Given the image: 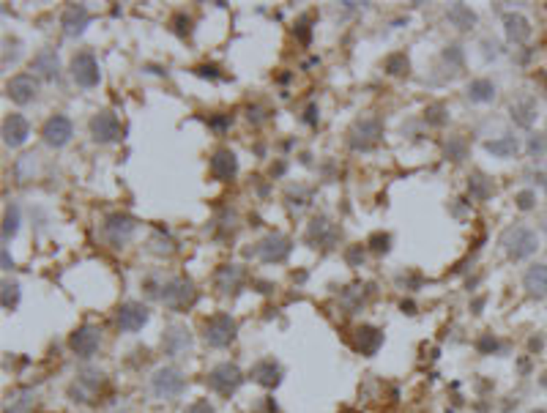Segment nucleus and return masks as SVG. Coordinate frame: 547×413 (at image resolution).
I'll use <instances>...</instances> for the list:
<instances>
[{
	"label": "nucleus",
	"mask_w": 547,
	"mask_h": 413,
	"mask_svg": "<svg viewBox=\"0 0 547 413\" xmlns=\"http://www.w3.org/2000/svg\"><path fill=\"white\" fill-rule=\"evenodd\" d=\"M307 121H310V124H315V107H310V110H307Z\"/></svg>",
	"instance_id": "603ef678"
},
{
	"label": "nucleus",
	"mask_w": 547,
	"mask_h": 413,
	"mask_svg": "<svg viewBox=\"0 0 547 413\" xmlns=\"http://www.w3.org/2000/svg\"><path fill=\"white\" fill-rule=\"evenodd\" d=\"M446 19H449L457 30H468V28L476 25V14L470 11L468 6H463V3H455V6L446 11Z\"/></svg>",
	"instance_id": "bb28decb"
},
{
	"label": "nucleus",
	"mask_w": 547,
	"mask_h": 413,
	"mask_svg": "<svg viewBox=\"0 0 547 413\" xmlns=\"http://www.w3.org/2000/svg\"><path fill=\"white\" fill-rule=\"evenodd\" d=\"M235 334H238V323L228 312H217L214 318L206 320V329H203V337L211 347H228L235 340Z\"/></svg>",
	"instance_id": "f03ea898"
},
{
	"label": "nucleus",
	"mask_w": 547,
	"mask_h": 413,
	"mask_svg": "<svg viewBox=\"0 0 547 413\" xmlns=\"http://www.w3.org/2000/svg\"><path fill=\"white\" fill-rule=\"evenodd\" d=\"M211 173H214V178H219V181H230V178H235V173H238V159H235L233 151L219 148V151L211 156Z\"/></svg>",
	"instance_id": "a211bd4d"
},
{
	"label": "nucleus",
	"mask_w": 547,
	"mask_h": 413,
	"mask_svg": "<svg viewBox=\"0 0 547 413\" xmlns=\"http://www.w3.org/2000/svg\"><path fill=\"white\" fill-rule=\"evenodd\" d=\"M6 90H8V96H11L17 104H28V102L36 99L39 82H36V77H30V74H17V77L8 82Z\"/></svg>",
	"instance_id": "f3484780"
},
{
	"label": "nucleus",
	"mask_w": 547,
	"mask_h": 413,
	"mask_svg": "<svg viewBox=\"0 0 547 413\" xmlns=\"http://www.w3.org/2000/svg\"><path fill=\"white\" fill-rule=\"evenodd\" d=\"M30 408H33V397H30V394H22V397H17L3 413H30Z\"/></svg>",
	"instance_id": "e433bc0d"
},
{
	"label": "nucleus",
	"mask_w": 547,
	"mask_h": 413,
	"mask_svg": "<svg viewBox=\"0 0 547 413\" xmlns=\"http://www.w3.org/2000/svg\"><path fill=\"white\" fill-rule=\"evenodd\" d=\"M241 383H243V372L235 364H230V361H222V364H217L208 372V386L217 394H233Z\"/></svg>",
	"instance_id": "39448f33"
},
{
	"label": "nucleus",
	"mask_w": 547,
	"mask_h": 413,
	"mask_svg": "<svg viewBox=\"0 0 547 413\" xmlns=\"http://www.w3.org/2000/svg\"><path fill=\"white\" fill-rule=\"evenodd\" d=\"M493 156H501V159H506V156H515L517 153V140L515 137H498V140H490L487 145H484Z\"/></svg>",
	"instance_id": "c756f323"
},
{
	"label": "nucleus",
	"mask_w": 547,
	"mask_h": 413,
	"mask_svg": "<svg viewBox=\"0 0 547 413\" xmlns=\"http://www.w3.org/2000/svg\"><path fill=\"white\" fill-rule=\"evenodd\" d=\"M476 347H479L481 353H495V350L501 347V343H498V340H495L493 334H484V337H481V340L476 343Z\"/></svg>",
	"instance_id": "a19ab883"
},
{
	"label": "nucleus",
	"mask_w": 547,
	"mask_h": 413,
	"mask_svg": "<svg viewBox=\"0 0 547 413\" xmlns=\"http://www.w3.org/2000/svg\"><path fill=\"white\" fill-rule=\"evenodd\" d=\"M101 345V332L96 326H79L77 332L69 337V347L82 356V358H90Z\"/></svg>",
	"instance_id": "9b49d317"
},
{
	"label": "nucleus",
	"mask_w": 547,
	"mask_h": 413,
	"mask_svg": "<svg viewBox=\"0 0 547 413\" xmlns=\"http://www.w3.org/2000/svg\"><path fill=\"white\" fill-rule=\"evenodd\" d=\"M183 413H217V411H214V405H211L208 400H197V403H192Z\"/></svg>",
	"instance_id": "c03bdc74"
},
{
	"label": "nucleus",
	"mask_w": 547,
	"mask_h": 413,
	"mask_svg": "<svg viewBox=\"0 0 547 413\" xmlns=\"http://www.w3.org/2000/svg\"><path fill=\"white\" fill-rule=\"evenodd\" d=\"M528 151H531V153H534V156H539V153H542V151H545V140L539 137V135H534V140H531V142H528Z\"/></svg>",
	"instance_id": "a18cd8bd"
},
{
	"label": "nucleus",
	"mask_w": 547,
	"mask_h": 413,
	"mask_svg": "<svg viewBox=\"0 0 547 413\" xmlns=\"http://www.w3.org/2000/svg\"><path fill=\"white\" fill-rule=\"evenodd\" d=\"M381 135H384L381 121H378V118H364V121H359V124L350 129V148L367 151V148H372V145L381 140Z\"/></svg>",
	"instance_id": "423d86ee"
},
{
	"label": "nucleus",
	"mask_w": 547,
	"mask_h": 413,
	"mask_svg": "<svg viewBox=\"0 0 547 413\" xmlns=\"http://www.w3.org/2000/svg\"><path fill=\"white\" fill-rule=\"evenodd\" d=\"M172 30H175L178 36H189V33H192V17L175 14V17H172Z\"/></svg>",
	"instance_id": "4c0bfd02"
},
{
	"label": "nucleus",
	"mask_w": 547,
	"mask_h": 413,
	"mask_svg": "<svg viewBox=\"0 0 547 413\" xmlns=\"http://www.w3.org/2000/svg\"><path fill=\"white\" fill-rule=\"evenodd\" d=\"M481 304H484V298H476V301H473V312H479V309H481Z\"/></svg>",
	"instance_id": "3c124183"
},
{
	"label": "nucleus",
	"mask_w": 547,
	"mask_h": 413,
	"mask_svg": "<svg viewBox=\"0 0 547 413\" xmlns=\"http://www.w3.org/2000/svg\"><path fill=\"white\" fill-rule=\"evenodd\" d=\"M186 389V378L178 367H159L151 375V392L159 400H175Z\"/></svg>",
	"instance_id": "f257e3e1"
},
{
	"label": "nucleus",
	"mask_w": 547,
	"mask_h": 413,
	"mask_svg": "<svg viewBox=\"0 0 547 413\" xmlns=\"http://www.w3.org/2000/svg\"><path fill=\"white\" fill-rule=\"evenodd\" d=\"M537 247H539L537 233L528 230V227H512V230L504 233V249L512 260H523V258L534 255Z\"/></svg>",
	"instance_id": "7ed1b4c3"
},
{
	"label": "nucleus",
	"mask_w": 547,
	"mask_h": 413,
	"mask_svg": "<svg viewBox=\"0 0 547 413\" xmlns=\"http://www.w3.org/2000/svg\"><path fill=\"white\" fill-rule=\"evenodd\" d=\"M307 241L317 244V247H331L337 241V230L326 216H315L310 230H307Z\"/></svg>",
	"instance_id": "aec40b11"
},
{
	"label": "nucleus",
	"mask_w": 547,
	"mask_h": 413,
	"mask_svg": "<svg viewBox=\"0 0 547 413\" xmlns=\"http://www.w3.org/2000/svg\"><path fill=\"white\" fill-rule=\"evenodd\" d=\"M17 230H19V208L11 203L6 208V219H3V241H11Z\"/></svg>",
	"instance_id": "7c9ffc66"
},
{
	"label": "nucleus",
	"mask_w": 547,
	"mask_h": 413,
	"mask_svg": "<svg viewBox=\"0 0 547 413\" xmlns=\"http://www.w3.org/2000/svg\"><path fill=\"white\" fill-rule=\"evenodd\" d=\"M384 345V332L375 326H359L356 329V350L364 356H375L378 347Z\"/></svg>",
	"instance_id": "412c9836"
},
{
	"label": "nucleus",
	"mask_w": 547,
	"mask_h": 413,
	"mask_svg": "<svg viewBox=\"0 0 547 413\" xmlns=\"http://www.w3.org/2000/svg\"><path fill=\"white\" fill-rule=\"evenodd\" d=\"M523 285H526V290H528L531 296H537V298L547 296V266L545 263L531 266V269L526 271V276H523Z\"/></svg>",
	"instance_id": "5701e85b"
},
{
	"label": "nucleus",
	"mask_w": 547,
	"mask_h": 413,
	"mask_svg": "<svg viewBox=\"0 0 547 413\" xmlns=\"http://www.w3.org/2000/svg\"><path fill=\"white\" fill-rule=\"evenodd\" d=\"M72 77H74V82L82 85V88H96L99 79H101L96 58H93L90 52H79V55H74V61H72Z\"/></svg>",
	"instance_id": "6e6552de"
},
{
	"label": "nucleus",
	"mask_w": 547,
	"mask_h": 413,
	"mask_svg": "<svg viewBox=\"0 0 547 413\" xmlns=\"http://www.w3.org/2000/svg\"><path fill=\"white\" fill-rule=\"evenodd\" d=\"M135 230H137V222H135L129 213H110L107 222H104V233H107V238H110L115 247L126 244V241L132 238Z\"/></svg>",
	"instance_id": "1a4fd4ad"
},
{
	"label": "nucleus",
	"mask_w": 547,
	"mask_h": 413,
	"mask_svg": "<svg viewBox=\"0 0 547 413\" xmlns=\"http://www.w3.org/2000/svg\"><path fill=\"white\" fill-rule=\"evenodd\" d=\"M146 323H148V309L143 304L129 301V304H123L118 309V326H121V332H140Z\"/></svg>",
	"instance_id": "dca6fc26"
},
{
	"label": "nucleus",
	"mask_w": 547,
	"mask_h": 413,
	"mask_svg": "<svg viewBox=\"0 0 547 413\" xmlns=\"http://www.w3.org/2000/svg\"><path fill=\"white\" fill-rule=\"evenodd\" d=\"M161 347H164V353L172 356V358L186 356V353L192 350V334H189V329H186V326H170V329L164 332V337H161Z\"/></svg>",
	"instance_id": "f8f14e48"
},
{
	"label": "nucleus",
	"mask_w": 547,
	"mask_h": 413,
	"mask_svg": "<svg viewBox=\"0 0 547 413\" xmlns=\"http://www.w3.org/2000/svg\"><path fill=\"white\" fill-rule=\"evenodd\" d=\"M370 247H372L375 252H389V236H386V233H375V236L370 238Z\"/></svg>",
	"instance_id": "79ce46f5"
},
{
	"label": "nucleus",
	"mask_w": 547,
	"mask_h": 413,
	"mask_svg": "<svg viewBox=\"0 0 547 413\" xmlns=\"http://www.w3.org/2000/svg\"><path fill=\"white\" fill-rule=\"evenodd\" d=\"M515 203H517L520 211H528V208H534V203H537V195H534L531 189H523V192H517Z\"/></svg>",
	"instance_id": "ea45409f"
},
{
	"label": "nucleus",
	"mask_w": 547,
	"mask_h": 413,
	"mask_svg": "<svg viewBox=\"0 0 547 413\" xmlns=\"http://www.w3.org/2000/svg\"><path fill=\"white\" fill-rule=\"evenodd\" d=\"M446 107H441V104H432V107H427V113H424V118H427V124H432V126H444L446 124Z\"/></svg>",
	"instance_id": "c9c22d12"
},
{
	"label": "nucleus",
	"mask_w": 547,
	"mask_h": 413,
	"mask_svg": "<svg viewBox=\"0 0 547 413\" xmlns=\"http://www.w3.org/2000/svg\"><path fill=\"white\" fill-rule=\"evenodd\" d=\"M512 118H515V124H520V126H531L534 118H537V104H534V99H520V102H515V104H512Z\"/></svg>",
	"instance_id": "cd10ccee"
},
{
	"label": "nucleus",
	"mask_w": 547,
	"mask_h": 413,
	"mask_svg": "<svg viewBox=\"0 0 547 413\" xmlns=\"http://www.w3.org/2000/svg\"><path fill=\"white\" fill-rule=\"evenodd\" d=\"M504 25H506L509 41H515V44H523V41L531 36V25H528V19L520 17V14H506V17H504Z\"/></svg>",
	"instance_id": "393cba45"
},
{
	"label": "nucleus",
	"mask_w": 547,
	"mask_h": 413,
	"mask_svg": "<svg viewBox=\"0 0 547 413\" xmlns=\"http://www.w3.org/2000/svg\"><path fill=\"white\" fill-rule=\"evenodd\" d=\"M542 383H545V386H547V375H545V381H542Z\"/></svg>",
	"instance_id": "864d4df0"
},
{
	"label": "nucleus",
	"mask_w": 547,
	"mask_h": 413,
	"mask_svg": "<svg viewBox=\"0 0 547 413\" xmlns=\"http://www.w3.org/2000/svg\"><path fill=\"white\" fill-rule=\"evenodd\" d=\"M17 304H19V285L6 279V282H3V309L11 312Z\"/></svg>",
	"instance_id": "473e14b6"
},
{
	"label": "nucleus",
	"mask_w": 547,
	"mask_h": 413,
	"mask_svg": "<svg viewBox=\"0 0 547 413\" xmlns=\"http://www.w3.org/2000/svg\"><path fill=\"white\" fill-rule=\"evenodd\" d=\"M466 140L463 137H452L449 142H446V156L449 159H455V162H463L466 159Z\"/></svg>",
	"instance_id": "f704fd0d"
},
{
	"label": "nucleus",
	"mask_w": 547,
	"mask_h": 413,
	"mask_svg": "<svg viewBox=\"0 0 547 413\" xmlns=\"http://www.w3.org/2000/svg\"><path fill=\"white\" fill-rule=\"evenodd\" d=\"M90 135L96 142H115L121 135V124L110 110H101L90 118Z\"/></svg>",
	"instance_id": "9d476101"
},
{
	"label": "nucleus",
	"mask_w": 547,
	"mask_h": 413,
	"mask_svg": "<svg viewBox=\"0 0 547 413\" xmlns=\"http://www.w3.org/2000/svg\"><path fill=\"white\" fill-rule=\"evenodd\" d=\"M44 142L47 145H52V148H63L72 135H74V126H72V121L66 118V115H52L47 124H44Z\"/></svg>",
	"instance_id": "ddd939ff"
},
{
	"label": "nucleus",
	"mask_w": 547,
	"mask_h": 413,
	"mask_svg": "<svg viewBox=\"0 0 547 413\" xmlns=\"http://www.w3.org/2000/svg\"><path fill=\"white\" fill-rule=\"evenodd\" d=\"M3 269L8 271V269H14V263H11V258H8V252L3 249Z\"/></svg>",
	"instance_id": "8fccbe9b"
},
{
	"label": "nucleus",
	"mask_w": 547,
	"mask_h": 413,
	"mask_svg": "<svg viewBox=\"0 0 547 413\" xmlns=\"http://www.w3.org/2000/svg\"><path fill=\"white\" fill-rule=\"evenodd\" d=\"M290 249H293L290 238H288V236H279V233L266 236V238L257 244V255H260L263 263H282V260L290 255Z\"/></svg>",
	"instance_id": "0eeeda50"
},
{
	"label": "nucleus",
	"mask_w": 547,
	"mask_h": 413,
	"mask_svg": "<svg viewBox=\"0 0 547 413\" xmlns=\"http://www.w3.org/2000/svg\"><path fill=\"white\" fill-rule=\"evenodd\" d=\"M90 22V14L85 6H69L61 17V25H63V33L66 36H79Z\"/></svg>",
	"instance_id": "6ab92c4d"
},
{
	"label": "nucleus",
	"mask_w": 547,
	"mask_h": 413,
	"mask_svg": "<svg viewBox=\"0 0 547 413\" xmlns=\"http://www.w3.org/2000/svg\"><path fill=\"white\" fill-rule=\"evenodd\" d=\"M468 192L473 200H487L493 195V184L481 175H473V178H468Z\"/></svg>",
	"instance_id": "2f4dec72"
},
{
	"label": "nucleus",
	"mask_w": 547,
	"mask_h": 413,
	"mask_svg": "<svg viewBox=\"0 0 547 413\" xmlns=\"http://www.w3.org/2000/svg\"><path fill=\"white\" fill-rule=\"evenodd\" d=\"M197 74H200V77H211V79H217V77H219V74H217V66H200Z\"/></svg>",
	"instance_id": "de8ad7c7"
},
{
	"label": "nucleus",
	"mask_w": 547,
	"mask_h": 413,
	"mask_svg": "<svg viewBox=\"0 0 547 413\" xmlns=\"http://www.w3.org/2000/svg\"><path fill=\"white\" fill-rule=\"evenodd\" d=\"M33 69L39 71L44 79H55L58 77V55H55V50H41L33 58Z\"/></svg>",
	"instance_id": "a878e982"
},
{
	"label": "nucleus",
	"mask_w": 547,
	"mask_h": 413,
	"mask_svg": "<svg viewBox=\"0 0 547 413\" xmlns=\"http://www.w3.org/2000/svg\"><path fill=\"white\" fill-rule=\"evenodd\" d=\"M28 135H30V124H28L25 115L11 113V115L3 121V142H6L8 148H19V145L28 140Z\"/></svg>",
	"instance_id": "2eb2a0df"
},
{
	"label": "nucleus",
	"mask_w": 547,
	"mask_h": 413,
	"mask_svg": "<svg viewBox=\"0 0 547 413\" xmlns=\"http://www.w3.org/2000/svg\"><path fill=\"white\" fill-rule=\"evenodd\" d=\"M214 282H217L219 293H238L241 290V282H243V271H241V266H222L217 271Z\"/></svg>",
	"instance_id": "b1692460"
},
{
	"label": "nucleus",
	"mask_w": 547,
	"mask_h": 413,
	"mask_svg": "<svg viewBox=\"0 0 547 413\" xmlns=\"http://www.w3.org/2000/svg\"><path fill=\"white\" fill-rule=\"evenodd\" d=\"M299 36H301V41H304V44L310 41V30H307V19H301V22H299Z\"/></svg>",
	"instance_id": "09e8293b"
},
{
	"label": "nucleus",
	"mask_w": 547,
	"mask_h": 413,
	"mask_svg": "<svg viewBox=\"0 0 547 413\" xmlns=\"http://www.w3.org/2000/svg\"><path fill=\"white\" fill-rule=\"evenodd\" d=\"M345 258H348L350 266H361V263H364V249H361V247H350V249L345 252Z\"/></svg>",
	"instance_id": "37998d69"
},
{
	"label": "nucleus",
	"mask_w": 547,
	"mask_h": 413,
	"mask_svg": "<svg viewBox=\"0 0 547 413\" xmlns=\"http://www.w3.org/2000/svg\"><path fill=\"white\" fill-rule=\"evenodd\" d=\"M195 285L189 282V279H183V276H175V279H167L164 285H161V293H159V298L164 301V307H170V309H186L192 301H195Z\"/></svg>",
	"instance_id": "20e7f679"
},
{
	"label": "nucleus",
	"mask_w": 547,
	"mask_h": 413,
	"mask_svg": "<svg viewBox=\"0 0 547 413\" xmlns=\"http://www.w3.org/2000/svg\"><path fill=\"white\" fill-rule=\"evenodd\" d=\"M466 93H468L470 102H476V104H487V102H493V96H495V85H493L490 79H473Z\"/></svg>",
	"instance_id": "c85d7f7f"
},
{
	"label": "nucleus",
	"mask_w": 547,
	"mask_h": 413,
	"mask_svg": "<svg viewBox=\"0 0 547 413\" xmlns=\"http://www.w3.org/2000/svg\"><path fill=\"white\" fill-rule=\"evenodd\" d=\"M252 378H255L260 386L274 389V386H279V381H282V369H279L271 358H263V361H257V364L252 367Z\"/></svg>",
	"instance_id": "4be33fe9"
},
{
	"label": "nucleus",
	"mask_w": 547,
	"mask_h": 413,
	"mask_svg": "<svg viewBox=\"0 0 547 413\" xmlns=\"http://www.w3.org/2000/svg\"><path fill=\"white\" fill-rule=\"evenodd\" d=\"M444 58H446V61H455V64H460V61H463V55H460V50H457V47H449Z\"/></svg>",
	"instance_id": "49530a36"
},
{
	"label": "nucleus",
	"mask_w": 547,
	"mask_h": 413,
	"mask_svg": "<svg viewBox=\"0 0 547 413\" xmlns=\"http://www.w3.org/2000/svg\"><path fill=\"white\" fill-rule=\"evenodd\" d=\"M101 383H104V375L101 372H85V375H79L77 381L69 386V397L74 403H90L96 397V392L101 389Z\"/></svg>",
	"instance_id": "4468645a"
},
{
	"label": "nucleus",
	"mask_w": 547,
	"mask_h": 413,
	"mask_svg": "<svg viewBox=\"0 0 547 413\" xmlns=\"http://www.w3.org/2000/svg\"><path fill=\"white\" fill-rule=\"evenodd\" d=\"M386 71L389 74H405L408 71V58L405 55H391L386 61Z\"/></svg>",
	"instance_id": "58836bf2"
},
{
	"label": "nucleus",
	"mask_w": 547,
	"mask_h": 413,
	"mask_svg": "<svg viewBox=\"0 0 547 413\" xmlns=\"http://www.w3.org/2000/svg\"><path fill=\"white\" fill-rule=\"evenodd\" d=\"M361 304H364V293H359V285H356V287H348V290L342 293V307H345L348 312H356Z\"/></svg>",
	"instance_id": "72a5a7b5"
}]
</instances>
